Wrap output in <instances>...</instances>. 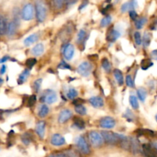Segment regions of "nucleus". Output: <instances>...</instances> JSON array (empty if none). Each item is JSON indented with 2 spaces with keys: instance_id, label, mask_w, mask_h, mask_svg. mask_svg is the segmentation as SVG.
Segmentation results:
<instances>
[{
  "instance_id": "obj_43",
  "label": "nucleus",
  "mask_w": 157,
  "mask_h": 157,
  "mask_svg": "<svg viewBox=\"0 0 157 157\" xmlns=\"http://www.w3.org/2000/svg\"><path fill=\"white\" fill-rule=\"evenodd\" d=\"M129 15H130V18H131L132 20H136V18H138L137 13H136V12L134 10V9L130 10V12H129Z\"/></svg>"
},
{
  "instance_id": "obj_8",
  "label": "nucleus",
  "mask_w": 157,
  "mask_h": 157,
  "mask_svg": "<svg viewBox=\"0 0 157 157\" xmlns=\"http://www.w3.org/2000/svg\"><path fill=\"white\" fill-rule=\"evenodd\" d=\"M116 125V121L111 117H104L100 121V127L104 129H112Z\"/></svg>"
},
{
  "instance_id": "obj_33",
  "label": "nucleus",
  "mask_w": 157,
  "mask_h": 157,
  "mask_svg": "<svg viewBox=\"0 0 157 157\" xmlns=\"http://www.w3.org/2000/svg\"><path fill=\"white\" fill-rule=\"evenodd\" d=\"M75 111H76L78 114L84 116V115H86V113H87V109H86L85 107L80 104V105H77L75 107Z\"/></svg>"
},
{
  "instance_id": "obj_20",
  "label": "nucleus",
  "mask_w": 157,
  "mask_h": 157,
  "mask_svg": "<svg viewBox=\"0 0 157 157\" xmlns=\"http://www.w3.org/2000/svg\"><path fill=\"white\" fill-rule=\"evenodd\" d=\"M43 52H44V45L42 44H41V43L37 44L32 49V55H35V56H40Z\"/></svg>"
},
{
  "instance_id": "obj_7",
  "label": "nucleus",
  "mask_w": 157,
  "mask_h": 157,
  "mask_svg": "<svg viewBox=\"0 0 157 157\" xmlns=\"http://www.w3.org/2000/svg\"><path fill=\"white\" fill-rule=\"evenodd\" d=\"M92 70V65L88 61H84L78 67V72L83 77H87Z\"/></svg>"
},
{
  "instance_id": "obj_41",
  "label": "nucleus",
  "mask_w": 157,
  "mask_h": 157,
  "mask_svg": "<svg viewBox=\"0 0 157 157\" xmlns=\"http://www.w3.org/2000/svg\"><path fill=\"white\" fill-rule=\"evenodd\" d=\"M35 103H36V96L35 95H32V96L29 97V101H28V106L29 107H32V106L35 105Z\"/></svg>"
},
{
  "instance_id": "obj_5",
  "label": "nucleus",
  "mask_w": 157,
  "mask_h": 157,
  "mask_svg": "<svg viewBox=\"0 0 157 157\" xmlns=\"http://www.w3.org/2000/svg\"><path fill=\"white\" fill-rule=\"evenodd\" d=\"M76 144L81 153L86 155L90 153V147H89L88 144H87V143L86 142L85 139H84L83 136H80L77 138Z\"/></svg>"
},
{
  "instance_id": "obj_18",
  "label": "nucleus",
  "mask_w": 157,
  "mask_h": 157,
  "mask_svg": "<svg viewBox=\"0 0 157 157\" xmlns=\"http://www.w3.org/2000/svg\"><path fill=\"white\" fill-rule=\"evenodd\" d=\"M73 121L74 127H75L78 130H84L85 128V123H84V120H82L81 118L78 117H75Z\"/></svg>"
},
{
  "instance_id": "obj_4",
  "label": "nucleus",
  "mask_w": 157,
  "mask_h": 157,
  "mask_svg": "<svg viewBox=\"0 0 157 157\" xmlns=\"http://www.w3.org/2000/svg\"><path fill=\"white\" fill-rule=\"evenodd\" d=\"M89 138L92 145L95 147H98L101 146L104 143V139L102 135L97 131H91L89 133Z\"/></svg>"
},
{
  "instance_id": "obj_10",
  "label": "nucleus",
  "mask_w": 157,
  "mask_h": 157,
  "mask_svg": "<svg viewBox=\"0 0 157 157\" xmlns=\"http://www.w3.org/2000/svg\"><path fill=\"white\" fill-rule=\"evenodd\" d=\"M65 139L58 133H55V134L52 135V138H51V144L54 146H56V147L64 145V144H65Z\"/></svg>"
},
{
  "instance_id": "obj_49",
  "label": "nucleus",
  "mask_w": 157,
  "mask_h": 157,
  "mask_svg": "<svg viewBox=\"0 0 157 157\" xmlns=\"http://www.w3.org/2000/svg\"><path fill=\"white\" fill-rule=\"evenodd\" d=\"M6 66L5 65V64H3V65H2L1 68H0V74H1V75H4V74L6 73Z\"/></svg>"
},
{
  "instance_id": "obj_26",
  "label": "nucleus",
  "mask_w": 157,
  "mask_h": 157,
  "mask_svg": "<svg viewBox=\"0 0 157 157\" xmlns=\"http://www.w3.org/2000/svg\"><path fill=\"white\" fill-rule=\"evenodd\" d=\"M6 29H7V24L4 17L0 15V35H4L6 32Z\"/></svg>"
},
{
  "instance_id": "obj_22",
  "label": "nucleus",
  "mask_w": 157,
  "mask_h": 157,
  "mask_svg": "<svg viewBox=\"0 0 157 157\" xmlns=\"http://www.w3.org/2000/svg\"><path fill=\"white\" fill-rule=\"evenodd\" d=\"M30 75V71L29 69H25L21 74H20L19 77H18V84H22L23 83L25 82V81L27 80L28 77Z\"/></svg>"
},
{
  "instance_id": "obj_50",
  "label": "nucleus",
  "mask_w": 157,
  "mask_h": 157,
  "mask_svg": "<svg viewBox=\"0 0 157 157\" xmlns=\"http://www.w3.org/2000/svg\"><path fill=\"white\" fill-rule=\"evenodd\" d=\"M151 55H152V57H153V59L157 60V50L153 51L151 53Z\"/></svg>"
},
{
  "instance_id": "obj_6",
  "label": "nucleus",
  "mask_w": 157,
  "mask_h": 157,
  "mask_svg": "<svg viewBox=\"0 0 157 157\" xmlns=\"http://www.w3.org/2000/svg\"><path fill=\"white\" fill-rule=\"evenodd\" d=\"M57 100H58V96L54 90H47L43 94L42 101L47 103L48 104H53V103L56 102Z\"/></svg>"
},
{
  "instance_id": "obj_15",
  "label": "nucleus",
  "mask_w": 157,
  "mask_h": 157,
  "mask_svg": "<svg viewBox=\"0 0 157 157\" xmlns=\"http://www.w3.org/2000/svg\"><path fill=\"white\" fill-rule=\"evenodd\" d=\"M121 36V33L118 32L117 30H115V29H112L110 32H108L107 35V40L109 42H114L115 41L118 39Z\"/></svg>"
},
{
  "instance_id": "obj_19",
  "label": "nucleus",
  "mask_w": 157,
  "mask_h": 157,
  "mask_svg": "<svg viewBox=\"0 0 157 157\" xmlns=\"http://www.w3.org/2000/svg\"><path fill=\"white\" fill-rule=\"evenodd\" d=\"M113 75H114L115 79L117 81L118 84L119 85H123L124 82V78L122 71L121 70H119V69H115L114 71H113Z\"/></svg>"
},
{
  "instance_id": "obj_47",
  "label": "nucleus",
  "mask_w": 157,
  "mask_h": 157,
  "mask_svg": "<svg viewBox=\"0 0 157 157\" xmlns=\"http://www.w3.org/2000/svg\"><path fill=\"white\" fill-rule=\"evenodd\" d=\"M87 4H88V1H87V0H85V1L81 3V6H80L79 10H82L84 7H86V6H87Z\"/></svg>"
},
{
  "instance_id": "obj_1",
  "label": "nucleus",
  "mask_w": 157,
  "mask_h": 157,
  "mask_svg": "<svg viewBox=\"0 0 157 157\" xmlns=\"http://www.w3.org/2000/svg\"><path fill=\"white\" fill-rule=\"evenodd\" d=\"M101 135H102V137L103 139H104V140L105 141L107 144H111V145L119 144L120 141H121V137H122L123 136L122 134L107 131V130H104V131L101 132Z\"/></svg>"
},
{
  "instance_id": "obj_11",
  "label": "nucleus",
  "mask_w": 157,
  "mask_h": 157,
  "mask_svg": "<svg viewBox=\"0 0 157 157\" xmlns=\"http://www.w3.org/2000/svg\"><path fill=\"white\" fill-rule=\"evenodd\" d=\"M72 112L70 110H67V109H65V110H62V111L60 113L59 116H58V121L60 124H64V123L67 122L69 119L72 117Z\"/></svg>"
},
{
  "instance_id": "obj_36",
  "label": "nucleus",
  "mask_w": 157,
  "mask_h": 157,
  "mask_svg": "<svg viewBox=\"0 0 157 157\" xmlns=\"http://www.w3.org/2000/svg\"><path fill=\"white\" fill-rule=\"evenodd\" d=\"M124 117L129 121V122H132V121H133V119H134V114H133V113H132L131 110H129V109H127V110H126L125 113L124 114Z\"/></svg>"
},
{
  "instance_id": "obj_27",
  "label": "nucleus",
  "mask_w": 157,
  "mask_h": 157,
  "mask_svg": "<svg viewBox=\"0 0 157 157\" xmlns=\"http://www.w3.org/2000/svg\"><path fill=\"white\" fill-rule=\"evenodd\" d=\"M150 41H151V36H150V34H149L148 32H145L144 37H143L142 38V44H144V47L147 48L149 47V45L150 44Z\"/></svg>"
},
{
  "instance_id": "obj_31",
  "label": "nucleus",
  "mask_w": 157,
  "mask_h": 157,
  "mask_svg": "<svg viewBox=\"0 0 157 157\" xmlns=\"http://www.w3.org/2000/svg\"><path fill=\"white\" fill-rule=\"evenodd\" d=\"M101 64H102V67L104 68V70L106 72L109 73V72L110 71V70H111V64H110V61H108V59H107V58L102 59Z\"/></svg>"
},
{
  "instance_id": "obj_3",
  "label": "nucleus",
  "mask_w": 157,
  "mask_h": 157,
  "mask_svg": "<svg viewBox=\"0 0 157 157\" xmlns=\"http://www.w3.org/2000/svg\"><path fill=\"white\" fill-rule=\"evenodd\" d=\"M34 13L35 11H34L33 6L29 3L23 7L21 11V18L25 21H30L34 18Z\"/></svg>"
},
{
  "instance_id": "obj_35",
  "label": "nucleus",
  "mask_w": 157,
  "mask_h": 157,
  "mask_svg": "<svg viewBox=\"0 0 157 157\" xmlns=\"http://www.w3.org/2000/svg\"><path fill=\"white\" fill-rule=\"evenodd\" d=\"M112 21V18L110 15H107V16L104 17L101 19V27H106V26L109 25L110 24V22Z\"/></svg>"
},
{
  "instance_id": "obj_44",
  "label": "nucleus",
  "mask_w": 157,
  "mask_h": 157,
  "mask_svg": "<svg viewBox=\"0 0 157 157\" xmlns=\"http://www.w3.org/2000/svg\"><path fill=\"white\" fill-rule=\"evenodd\" d=\"M58 67L61 69H71V67L69 64H67L65 61H62L58 65Z\"/></svg>"
},
{
  "instance_id": "obj_24",
  "label": "nucleus",
  "mask_w": 157,
  "mask_h": 157,
  "mask_svg": "<svg viewBox=\"0 0 157 157\" xmlns=\"http://www.w3.org/2000/svg\"><path fill=\"white\" fill-rule=\"evenodd\" d=\"M136 94H137V97L140 99V101H142V102H144L147 96V90L144 87H140V88H139L136 90Z\"/></svg>"
},
{
  "instance_id": "obj_46",
  "label": "nucleus",
  "mask_w": 157,
  "mask_h": 157,
  "mask_svg": "<svg viewBox=\"0 0 157 157\" xmlns=\"http://www.w3.org/2000/svg\"><path fill=\"white\" fill-rule=\"evenodd\" d=\"M83 103H84V100L81 99V98H78V99H74L73 101V104L75 105H80V104H82Z\"/></svg>"
},
{
  "instance_id": "obj_14",
  "label": "nucleus",
  "mask_w": 157,
  "mask_h": 157,
  "mask_svg": "<svg viewBox=\"0 0 157 157\" xmlns=\"http://www.w3.org/2000/svg\"><path fill=\"white\" fill-rule=\"evenodd\" d=\"M89 102L95 108H99L104 106V100L101 97H93L89 99Z\"/></svg>"
},
{
  "instance_id": "obj_16",
  "label": "nucleus",
  "mask_w": 157,
  "mask_h": 157,
  "mask_svg": "<svg viewBox=\"0 0 157 157\" xmlns=\"http://www.w3.org/2000/svg\"><path fill=\"white\" fill-rule=\"evenodd\" d=\"M137 6V2L136 0H130L128 2H126L121 6V11L122 12H126L129 10L134 9Z\"/></svg>"
},
{
  "instance_id": "obj_25",
  "label": "nucleus",
  "mask_w": 157,
  "mask_h": 157,
  "mask_svg": "<svg viewBox=\"0 0 157 157\" xmlns=\"http://www.w3.org/2000/svg\"><path fill=\"white\" fill-rule=\"evenodd\" d=\"M135 21V26L137 29H141L144 26L145 23L147 21V18L145 17H141V18H137Z\"/></svg>"
},
{
  "instance_id": "obj_54",
  "label": "nucleus",
  "mask_w": 157,
  "mask_h": 157,
  "mask_svg": "<svg viewBox=\"0 0 157 157\" xmlns=\"http://www.w3.org/2000/svg\"><path fill=\"white\" fill-rule=\"evenodd\" d=\"M156 121H157V115H156Z\"/></svg>"
},
{
  "instance_id": "obj_28",
  "label": "nucleus",
  "mask_w": 157,
  "mask_h": 157,
  "mask_svg": "<svg viewBox=\"0 0 157 157\" xmlns=\"http://www.w3.org/2000/svg\"><path fill=\"white\" fill-rule=\"evenodd\" d=\"M21 139L25 145H29V144L32 141V136L31 133H25L24 134L21 136Z\"/></svg>"
},
{
  "instance_id": "obj_23",
  "label": "nucleus",
  "mask_w": 157,
  "mask_h": 157,
  "mask_svg": "<svg viewBox=\"0 0 157 157\" xmlns=\"http://www.w3.org/2000/svg\"><path fill=\"white\" fill-rule=\"evenodd\" d=\"M49 113V108L46 104H43L40 107L39 110H38V115L39 117H45Z\"/></svg>"
},
{
  "instance_id": "obj_29",
  "label": "nucleus",
  "mask_w": 157,
  "mask_h": 157,
  "mask_svg": "<svg viewBox=\"0 0 157 157\" xmlns=\"http://www.w3.org/2000/svg\"><path fill=\"white\" fill-rule=\"evenodd\" d=\"M78 91L76 90V89L73 88V87H70L67 92V98L70 100L75 99V98L78 97Z\"/></svg>"
},
{
  "instance_id": "obj_55",
  "label": "nucleus",
  "mask_w": 157,
  "mask_h": 157,
  "mask_svg": "<svg viewBox=\"0 0 157 157\" xmlns=\"http://www.w3.org/2000/svg\"><path fill=\"white\" fill-rule=\"evenodd\" d=\"M107 1H108V0H107ZM109 1H110V0H109Z\"/></svg>"
},
{
  "instance_id": "obj_42",
  "label": "nucleus",
  "mask_w": 157,
  "mask_h": 157,
  "mask_svg": "<svg viewBox=\"0 0 157 157\" xmlns=\"http://www.w3.org/2000/svg\"><path fill=\"white\" fill-rule=\"evenodd\" d=\"M36 62H37V61L35 58H29V59L26 61L25 64L27 66H29V67H33L35 64H36Z\"/></svg>"
},
{
  "instance_id": "obj_37",
  "label": "nucleus",
  "mask_w": 157,
  "mask_h": 157,
  "mask_svg": "<svg viewBox=\"0 0 157 157\" xmlns=\"http://www.w3.org/2000/svg\"><path fill=\"white\" fill-rule=\"evenodd\" d=\"M134 36V40H135V42L137 45H140L142 44V37H141V34L139 32H136L133 35Z\"/></svg>"
},
{
  "instance_id": "obj_48",
  "label": "nucleus",
  "mask_w": 157,
  "mask_h": 157,
  "mask_svg": "<svg viewBox=\"0 0 157 157\" xmlns=\"http://www.w3.org/2000/svg\"><path fill=\"white\" fill-rule=\"evenodd\" d=\"M48 157H68L67 155L64 154V153H58V154H52Z\"/></svg>"
},
{
  "instance_id": "obj_52",
  "label": "nucleus",
  "mask_w": 157,
  "mask_h": 157,
  "mask_svg": "<svg viewBox=\"0 0 157 157\" xmlns=\"http://www.w3.org/2000/svg\"><path fill=\"white\" fill-rule=\"evenodd\" d=\"M67 5H73L76 2V0H64Z\"/></svg>"
},
{
  "instance_id": "obj_39",
  "label": "nucleus",
  "mask_w": 157,
  "mask_h": 157,
  "mask_svg": "<svg viewBox=\"0 0 157 157\" xmlns=\"http://www.w3.org/2000/svg\"><path fill=\"white\" fill-rule=\"evenodd\" d=\"M126 84L129 87H134V82L131 75H129L126 77Z\"/></svg>"
},
{
  "instance_id": "obj_17",
  "label": "nucleus",
  "mask_w": 157,
  "mask_h": 157,
  "mask_svg": "<svg viewBox=\"0 0 157 157\" xmlns=\"http://www.w3.org/2000/svg\"><path fill=\"white\" fill-rule=\"evenodd\" d=\"M17 30V23L15 21H12L7 25L6 33L9 36H12L15 34Z\"/></svg>"
},
{
  "instance_id": "obj_34",
  "label": "nucleus",
  "mask_w": 157,
  "mask_h": 157,
  "mask_svg": "<svg viewBox=\"0 0 157 157\" xmlns=\"http://www.w3.org/2000/svg\"><path fill=\"white\" fill-rule=\"evenodd\" d=\"M52 5L56 9H62L64 6L65 1L64 0H52Z\"/></svg>"
},
{
  "instance_id": "obj_2",
  "label": "nucleus",
  "mask_w": 157,
  "mask_h": 157,
  "mask_svg": "<svg viewBox=\"0 0 157 157\" xmlns=\"http://www.w3.org/2000/svg\"><path fill=\"white\" fill-rule=\"evenodd\" d=\"M35 12H36V18L38 22H42L44 21L47 15V9L41 0H37L35 2Z\"/></svg>"
},
{
  "instance_id": "obj_30",
  "label": "nucleus",
  "mask_w": 157,
  "mask_h": 157,
  "mask_svg": "<svg viewBox=\"0 0 157 157\" xmlns=\"http://www.w3.org/2000/svg\"><path fill=\"white\" fill-rule=\"evenodd\" d=\"M130 104L134 110H137L139 108V102H138L137 98L134 95L130 96Z\"/></svg>"
},
{
  "instance_id": "obj_40",
  "label": "nucleus",
  "mask_w": 157,
  "mask_h": 157,
  "mask_svg": "<svg viewBox=\"0 0 157 157\" xmlns=\"http://www.w3.org/2000/svg\"><path fill=\"white\" fill-rule=\"evenodd\" d=\"M153 63L151 61H150L149 60H144L142 62V68L144 70H147L149 67H150L151 66H153Z\"/></svg>"
},
{
  "instance_id": "obj_38",
  "label": "nucleus",
  "mask_w": 157,
  "mask_h": 157,
  "mask_svg": "<svg viewBox=\"0 0 157 157\" xmlns=\"http://www.w3.org/2000/svg\"><path fill=\"white\" fill-rule=\"evenodd\" d=\"M41 83H42V79L41 78H39V79H37L36 81L34 82V89L36 92L39 91L40 88H41Z\"/></svg>"
},
{
  "instance_id": "obj_45",
  "label": "nucleus",
  "mask_w": 157,
  "mask_h": 157,
  "mask_svg": "<svg viewBox=\"0 0 157 157\" xmlns=\"http://www.w3.org/2000/svg\"><path fill=\"white\" fill-rule=\"evenodd\" d=\"M67 155L68 157H79L78 153H77L75 150H67Z\"/></svg>"
},
{
  "instance_id": "obj_21",
  "label": "nucleus",
  "mask_w": 157,
  "mask_h": 157,
  "mask_svg": "<svg viewBox=\"0 0 157 157\" xmlns=\"http://www.w3.org/2000/svg\"><path fill=\"white\" fill-rule=\"evenodd\" d=\"M38 35L36 34H33L29 36H28L24 40V44L25 46H30L31 44H34L35 41H38Z\"/></svg>"
},
{
  "instance_id": "obj_9",
  "label": "nucleus",
  "mask_w": 157,
  "mask_h": 157,
  "mask_svg": "<svg viewBox=\"0 0 157 157\" xmlns=\"http://www.w3.org/2000/svg\"><path fill=\"white\" fill-rule=\"evenodd\" d=\"M63 55L66 60H71L75 55V48L71 44H67L63 48Z\"/></svg>"
},
{
  "instance_id": "obj_51",
  "label": "nucleus",
  "mask_w": 157,
  "mask_h": 157,
  "mask_svg": "<svg viewBox=\"0 0 157 157\" xmlns=\"http://www.w3.org/2000/svg\"><path fill=\"white\" fill-rule=\"evenodd\" d=\"M9 56H5V57H3V58H2L1 59H0V63H4V62H6V61H7L9 59Z\"/></svg>"
},
{
  "instance_id": "obj_32",
  "label": "nucleus",
  "mask_w": 157,
  "mask_h": 157,
  "mask_svg": "<svg viewBox=\"0 0 157 157\" xmlns=\"http://www.w3.org/2000/svg\"><path fill=\"white\" fill-rule=\"evenodd\" d=\"M86 36H87V32H86L84 29L80 30V32H78V38H77V42H78V44H81V43L84 41V39H85Z\"/></svg>"
},
{
  "instance_id": "obj_53",
  "label": "nucleus",
  "mask_w": 157,
  "mask_h": 157,
  "mask_svg": "<svg viewBox=\"0 0 157 157\" xmlns=\"http://www.w3.org/2000/svg\"><path fill=\"white\" fill-rule=\"evenodd\" d=\"M2 83V80L1 78H0V84H1Z\"/></svg>"
},
{
  "instance_id": "obj_12",
  "label": "nucleus",
  "mask_w": 157,
  "mask_h": 157,
  "mask_svg": "<svg viewBox=\"0 0 157 157\" xmlns=\"http://www.w3.org/2000/svg\"><path fill=\"white\" fill-rule=\"evenodd\" d=\"M45 123L44 121H39L38 124H36V127H35V131H36L37 134L39 136L41 139H44V133H45Z\"/></svg>"
},
{
  "instance_id": "obj_13",
  "label": "nucleus",
  "mask_w": 157,
  "mask_h": 157,
  "mask_svg": "<svg viewBox=\"0 0 157 157\" xmlns=\"http://www.w3.org/2000/svg\"><path fill=\"white\" fill-rule=\"evenodd\" d=\"M130 150H131L132 153L134 154H137L140 151V143L136 138H131L130 140Z\"/></svg>"
}]
</instances>
